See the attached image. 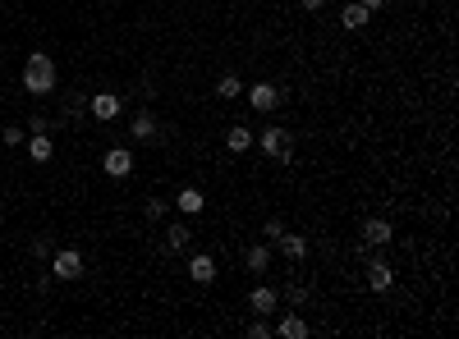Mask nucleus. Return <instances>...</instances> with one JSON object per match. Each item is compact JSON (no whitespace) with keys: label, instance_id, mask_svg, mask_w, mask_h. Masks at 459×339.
Wrapping results in <instances>:
<instances>
[{"label":"nucleus","instance_id":"1","mask_svg":"<svg viewBox=\"0 0 459 339\" xmlns=\"http://www.w3.org/2000/svg\"><path fill=\"white\" fill-rule=\"evenodd\" d=\"M55 83H60V69L46 51H33L28 55V65H23V88L33 92V97H51Z\"/></svg>","mask_w":459,"mask_h":339},{"label":"nucleus","instance_id":"2","mask_svg":"<svg viewBox=\"0 0 459 339\" xmlns=\"http://www.w3.org/2000/svg\"><path fill=\"white\" fill-rule=\"evenodd\" d=\"M257 147H262L271 161H289L294 156V138L280 129V124H271V129H262V138H257Z\"/></svg>","mask_w":459,"mask_h":339},{"label":"nucleus","instance_id":"3","mask_svg":"<svg viewBox=\"0 0 459 339\" xmlns=\"http://www.w3.org/2000/svg\"><path fill=\"white\" fill-rule=\"evenodd\" d=\"M51 275L55 280H78V275H83V257H78L74 248L51 252Z\"/></svg>","mask_w":459,"mask_h":339},{"label":"nucleus","instance_id":"4","mask_svg":"<svg viewBox=\"0 0 459 339\" xmlns=\"http://www.w3.org/2000/svg\"><path fill=\"white\" fill-rule=\"evenodd\" d=\"M280 97H285V92L276 88V83H253V88H248V106L257 110V115H271V110L280 106Z\"/></svg>","mask_w":459,"mask_h":339},{"label":"nucleus","instance_id":"5","mask_svg":"<svg viewBox=\"0 0 459 339\" xmlns=\"http://www.w3.org/2000/svg\"><path fill=\"white\" fill-rule=\"evenodd\" d=\"M101 170H106L110 179H124V175H133V152H129V147H110V152L101 156Z\"/></svg>","mask_w":459,"mask_h":339},{"label":"nucleus","instance_id":"6","mask_svg":"<svg viewBox=\"0 0 459 339\" xmlns=\"http://www.w3.org/2000/svg\"><path fill=\"white\" fill-rule=\"evenodd\" d=\"M395 239V225L391 220H363V243H368V248H386V243Z\"/></svg>","mask_w":459,"mask_h":339},{"label":"nucleus","instance_id":"7","mask_svg":"<svg viewBox=\"0 0 459 339\" xmlns=\"http://www.w3.org/2000/svg\"><path fill=\"white\" fill-rule=\"evenodd\" d=\"M276 307H280V294H276L271 285H262V289H253V294H248V312H253V317H271Z\"/></svg>","mask_w":459,"mask_h":339},{"label":"nucleus","instance_id":"8","mask_svg":"<svg viewBox=\"0 0 459 339\" xmlns=\"http://www.w3.org/2000/svg\"><path fill=\"white\" fill-rule=\"evenodd\" d=\"M368 285L377 289V294L395 289V266H391V262H382V257H372V262H368Z\"/></svg>","mask_w":459,"mask_h":339},{"label":"nucleus","instance_id":"9","mask_svg":"<svg viewBox=\"0 0 459 339\" xmlns=\"http://www.w3.org/2000/svg\"><path fill=\"white\" fill-rule=\"evenodd\" d=\"M88 110L97 120H115V115H120V97H115V92H97V97L88 101Z\"/></svg>","mask_w":459,"mask_h":339},{"label":"nucleus","instance_id":"10","mask_svg":"<svg viewBox=\"0 0 459 339\" xmlns=\"http://www.w3.org/2000/svg\"><path fill=\"white\" fill-rule=\"evenodd\" d=\"M188 275H193L197 285H211V280H216V262H211L207 252H197L193 262H188Z\"/></svg>","mask_w":459,"mask_h":339},{"label":"nucleus","instance_id":"11","mask_svg":"<svg viewBox=\"0 0 459 339\" xmlns=\"http://www.w3.org/2000/svg\"><path fill=\"white\" fill-rule=\"evenodd\" d=\"M276 335H280V339H303L308 335V321L299 317V312H285L280 326H276Z\"/></svg>","mask_w":459,"mask_h":339},{"label":"nucleus","instance_id":"12","mask_svg":"<svg viewBox=\"0 0 459 339\" xmlns=\"http://www.w3.org/2000/svg\"><path fill=\"white\" fill-rule=\"evenodd\" d=\"M129 133L138 138V143L156 138V115H152V110H138V115H133V124H129Z\"/></svg>","mask_w":459,"mask_h":339},{"label":"nucleus","instance_id":"13","mask_svg":"<svg viewBox=\"0 0 459 339\" xmlns=\"http://www.w3.org/2000/svg\"><path fill=\"white\" fill-rule=\"evenodd\" d=\"M175 207L184 211V216H197V211L207 207V197L197 193V188H179V193H175Z\"/></svg>","mask_w":459,"mask_h":339},{"label":"nucleus","instance_id":"14","mask_svg":"<svg viewBox=\"0 0 459 339\" xmlns=\"http://www.w3.org/2000/svg\"><path fill=\"white\" fill-rule=\"evenodd\" d=\"M188 243H193V230H188L184 220H175V225L165 230V248H170V252H184Z\"/></svg>","mask_w":459,"mask_h":339},{"label":"nucleus","instance_id":"15","mask_svg":"<svg viewBox=\"0 0 459 339\" xmlns=\"http://www.w3.org/2000/svg\"><path fill=\"white\" fill-rule=\"evenodd\" d=\"M276 248H280L289 262H303V257H308V243L299 239V234H280V239H276Z\"/></svg>","mask_w":459,"mask_h":339},{"label":"nucleus","instance_id":"16","mask_svg":"<svg viewBox=\"0 0 459 339\" xmlns=\"http://www.w3.org/2000/svg\"><path fill=\"white\" fill-rule=\"evenodd\" d=\"M216 97H220V101L243 97V78H239V74H220V78H216Z\"/></svg>","mask_w":459,"mask_h":339},{"label":"nucleus","instance_id":"17","mask_svg":"<svg viewBox=\"0 0 459 339\" xmlns=\"http://www.w3.org/2000/svg\"><path fill=\"white\" fill-rule=\"evenodd\" d=\"M243 266H248V271H266V266H271V248H266V243H253V248L243 252Z\"/></svg>","mask_w":459,"mask_h":339},{"label":"nucleus","instance_id":"18","mask_svg":"<svg viewBox=\"0 0 459 339\" xmlns=\"http://www.w3.org/2000/svg\"><path fill=\"white\" fill-rule=\"evenodd\" d=\"M225 147H230V152H234V156H243V152H248V147H253V133L243 129V124H234V129L225 133Z\"/></svg>","mask_w":459,"mask_h":339},{"label":"nucleus","instance_id":"19","mask_svg":"<svg viewBox=\"0 0 459 339\" xmlns=\"http://www.w3.org/2000/svg\"><path fill=\"white\" fill-rule=\"evenodd\" d=\"M51 152H55V143L46 138V133H33V138H28V156H33L37 165H42V161H51Z\"/></svg>","mask_w":459,"mask_h":339},{"label":"nucleus","instance_id":"20","mask_svg":"<svg viewBox=\"0 0 459 339\" xmlns=\"http://www.w3.org/2000/svg\"><path fill=\"white\" fill-rule=\"evenodd\" d=\"M372 19V10H363L359 0H354V5H345V10H340V23H345V28H363V23Z\"/></svg>","mask_w":459,"mask_h":339},{"label":"nucleus","instance_id":"21","mask_svg":"<svg viewBox=\"0 0 459 339\" xmlns=\"http://www.w3.org/2000/svg\"><path fill=\"white\" fill-rule=\"evenodd\" d=\"M65 110H69V120H78V115L88 110V97H83V92H69V97H65Z\"/></svg>","mask_w":459,"mask_h":339},{"label":"nucleus","instance_id":"22","mask_svg":"<svg viewBox=\"0 0 459 339\" xmlns=\"http://www.w3.org/2000/svg\"><path fill=\"white\" fill-rule=\"evenodd\" d=\"M0 138H5V143H10V147H19L23 138H28V133H23L19 124H5V133H0Z\"/></svg>","mask_w":459,"mask_h":339},{"label":"nucleus","instance_id":"23","mask_svg":"<svg viewBox=\"0 0 459 339\" xmlns=\"http://www.w3.org/2000/svg\"><path fill=\"white\" fill-rule=\"evenodd\" d=\"M165 211H170V202H165V197H152V202H147V216H152V220H161Z\"/></svg>","mask_w":459,"mask_h":339},{"label":"nucleus","instance_id":"24","mask_svg":"<svg viewBox=\"0 0 459 339\" xmlns=\"http://www.w3.org/2000/svg\"><path fill=\"white\" fill-rule=\"evenodd\" d=\"M303 298H308V289H303V285H294V289H285V303H294V307H299V303H303Z\"/></svg>","mask_w":459,"mask_h":339},{"label":"nucleus","instance_id":"25","mask_svg":"<svg viewBox=\"0 0 459 339\" xmlns=\"http://www.w3.org/2000/svg\"><path fill=\"white\" fill-rule=\"evenodd\" d=\"M248 335H253V339H266V335H271V326H266V321L257 317V321H253V326H248Z\"/></svg>","mask_w":459,"mask_h":339},{"label":"nucleus","instance_id":"26","mask_svg":"<svg viewBox=\"0 0 459 339\" xmlns=\"http://www.w3.org/2000/svg\"><path fill=\"white\" fill-rule=\"evenodd\" d=\"M262 234H266V239L276 243V239H280V234H285V225H280V220H266V230H262Z\"/></svg>","mask_w":459,"mask_h":339},{"label":"nucleus","instance_id":"27","mask_svg":"<svg viewBox=\"0 0 459 339\" xmlns=\"http://www.w3.org/2000/svg\"><path fill=\"white\" fill-rule=\"evenodd\" d=\"M51 129V124H46V115H33V120H28V133H46Z\"/></svg>","mask_w":459,"mask_h":339},{"label":"nucleus","instance_id":"28","mask_svg":"<svg viewBox=\"0 0 459 339\" xmlns=\"http://www.w3.org/2000/svg\"><path fill=\"white\" fill-rule=\"evenodd\" d=\"M299 5H303V14H317L322 5H326V0H299Z\"/></svg>","mask_w":459,"mask_h":339},{"label":"nucleus","instance_id":"29","mask_svg":"<svg viewBox=\"0 0 459 339\" xmlns=\"http://www.w3.org/2000/svg\"><path fill=\"white\" fill-rule=\"evenodd\" d=\"M359 5H363V10H382L386 0H359Z\"/></svg>","mask_w":459,"mask_h":339},{"label":"nucleus","instance_id":"30","mask_svg":"<svg viewBox=\"0 0 459 339\" xmlns=\"http://www.w3.org/2000/svg\"><path fill=\"white\" fill-rule=\"evenodd\" d=\"M0 225H5V211H0Z\"/></svg>","mask_w":459,"mask_h":339}]
</instances>
